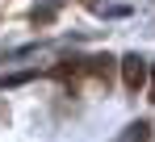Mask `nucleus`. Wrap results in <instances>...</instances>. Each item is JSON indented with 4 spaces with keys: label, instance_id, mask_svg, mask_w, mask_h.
Wrapping results in <instances>:
<instances>
[{
    "label": "nucleus",
    "instance_id": "nucleus-4",
    "mask_svg": "<svg viewBox=\"0 0 155 142\" xmlns=\"http://www.w3.org/2000/svg\"><path fill=\"white\" fill-rule=\"evenodd\" d=\"M147 84H151V92H155V63H151V75H147ZM155 100V96H151Z\"/></svg>",
    "mask_w": 155,
    "mask_h": 142
},
{
    "label": "nucleus",
    "instance_id": "nucleus-2",
    "mask_svg": "<svg viewBox=\"0 0 155 142\" xmlns=\"http://www.w3.org/2000/svg\"><path fill=\"white\" fill-rule=\"evenodd\" d=\"M147 138H151V125L147 121H130L126 134H122V142H147Z\"/></svg>",
    "mask_w": 155,
    "mask_h": 142
},
{
    "label": "nucleus",
    "instance_id": "nucleus-3",
    "mask_svg": "<svg viewBox=\"0 0 155 142\" xmlns=\"http://www.w3.org/2000/svg\"><path fill=\"white\" fill-rule=\"evenodd\" d=\"M88 71H92L97 79H109V71H113V59H109V54H97V59H88Z\"/></svg>",
    "mask_w": 155,
    "mask_h": 142
},
{
    "label": "nucleus",
    "instance_id": "nucleus-1",
    "mask_svg": "<svg viewBox=\"0 0 155 142\" xmlns=\"http://www.w3.org/2000/svg\"><path fill=\"white\" fill-rule=\"evenodd\" d=\"M147 75H151V67H147V59L143 54H122V84H126L130 92H138V88H147Z\"/></svg>",
    "mask_w": 155,
    "mask_h": 142
}]
</instances>
